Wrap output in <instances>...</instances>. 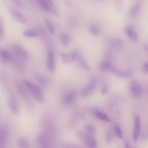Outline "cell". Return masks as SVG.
Wrapping results in <instances>:
<instances>
[{"mask_svg":"<svg viewBox=\"0 0 148 148\" xmlns=\"http://www.w3.org/2000/svg\"><path fill=\"white\" fill-rule=\"evenodd\" d=\"M24 84L36 101L40 103L45 101L44 94L42 90L38 86L28 80H24Z\"/></svg>","mask_w":148,"mask_h":148,"instance_id":"6da1fadb","label":"cell"},{"mask_svg":"<svg viewBox=\"0 0 148 148\" xmlns=\"http://www.w3.org/2000/svg\"><path fill=\"white\" fill-rule=\"evenodd\" d=\"M42 9L46 12H50L56 16L58 15V12L52 0H36Z\"/></svg>","mask_w":148,"mask_h":148,"instance_id":"7a4b0ae2","label":"cell"},{"mask_svg":"<svg viewBox=\"0 0 148 148\" xmlns=\"http://www.w3.org/2000/svg\"><path fill=\"white\" fill-rule=\"evenodd\" d=\"M13 51L14 56L24 61L29 60L30 58L28 52L19 44L16 43L13 46Z\"/></svg>","mask_w":148,"mask_h":148,"instance_id":"3957f363","label":"cell"},{"mask_svg":"<svg viewBox=\"0 0 148 148\" xmlns=\"http://www.w3.org/2000/svg\"><path fill=\"white\" fill-rule=\"evenodd\" d=\"M46 34L45 30L41 27L27 29L23 32V35L28 38H34L39 36H44Z\"/></svg>","mask_w":148,"mask_h":148,"instance_id":"277c9868","label":"cell"},{"mask_svg":"<svg viewBox=\"0 0 148 148\" xmlns=\"http://www.w3.org/2000/svg\"><path fill=\"white\" fill-rule=\"evenodd\" d=\"M142 6V0H136L128 11V17L130 18H133L138 16L141 10Z\"/></svg>","mask_w":148,"mask_h":148,"instance_id":"5b68a950","label":"cell"},{"mask_svg":"<svg viewBox=\"0 0 148 148\" xmlns=\"http://www.w3.org/2000/svg\"><path fill=\"white\" fill-rule=\"evenodd\" d=\"M8 106L10 112L14 114H18L19 112L18 105L16 98L13 94H10L8 97Z\"/></svg>","mask_w":148,"mask_h":148,"instance_id":"8992f818","label":"cell"},{"mask_svg":"<svg viewBox=\"0 0 148 148\" xmlns=\"http://www.w3.org/2000/svg\"><path fill=\"white\" fill-rule=\"evenodd\" d=\"M97 85V80L92 79L89 84L80 91V95L82 97H87L90 95L95 90Z\"/></svg>","mask_w":148,"mask_h":148,"instance_id":"52a82bcc","label":"cell"},{"mask_svg":"<svg viewBox=\"0 0 148 148\" xmlns=\"http://www.w3.org/2000/svg\"><path fill=\"white\" fill-rule=\"evenodd\" d=\"M9 12L12 16L17 21L21 24H25L27 22V18L26 16L24 14H23L22 13L17 10L16 9L13 8H10L9 9Z\"/></svg>","mask_w":148,"mask_h":148,"instance_id":"ba28073f","label":"cell"},{"mask_svg":"<svg viewBox=\"0 0 148 148\" xmlns=\"http://www.w3.org/2000/svg\"><path fill=\"white\" fill-rule=\"evenodd\" d=\"M47 67L49 71L53 72L55 69V57L53 50L50 49L47 52Z\"/></svg>","mask_w":148,"mask_h":148,"instance_id":"9c48e42d","label":"cell"},{"mask_svg":"<svg viewBox=\"0 0 148 148\" xmlns=\"http://www.w3.org/2000/svg\"><path fill=\"white\" fill-rule=\"evenodd\" d=\"M130 90L131 94L134 97H139L142 93V87L135 81L131 82L130 85Z\"/></svg>","mask_w":148,"mask_h":148,"instance_id":"30bf717a","label":"cell"},{"mask_svg":"<svg viewBox=\"0 0 148 148\" xmlns=\"http://www.w3.org/2000/svg\"><path fill=\"white\" fill-rule=\"evenodd\" d=\"M125 32L127 36L132 42H136L138 41V35L133 27L131 25H127L125 28Z\"/></svg>","mask_w":148,"mask_h":148,"instance_id":"8fae6325","label":"cell"},{"mask_svg":"<svg viewBox=\"0 0 148 148\" xmlns=\"http://www.w3.org/2000/svg\"><path fill=\"white\" fill-rule=\"evenodd\" d=\"M76 96V92L73 90L68 91L63 97L62 102L64 105H69L72 103L75 99Z\"/></svg>","mask_w":148,"mask_h":148,"instance_id":"7c38bea8","label":"cell"},{"mask_svg":"<svg viewBox=\"0 0 148 148\" xmlns=\"http://www.w3.org/2000/svg\"><path fill=\"white\" fill-rule=\"evenodd\" d=\"M78 51H73L71 53H61V57L62 58V61L65 63H68L73 61L76 59V57L77 55Z\"/></svg>","mask_w":148,"mask_h":148,"instance_id":"4fadbf2b","label":"cell"},{"mask_svg":"<svg viewBox=\"0 0 148 148\" xmlns=\"http://www.w3.org/2000/svg\"><path fill=\"white\" fill-rule=\"evenodd\" d=\"M140 128V120L139 116H136L134 120V128L133 132L134 140L136 142L139 138Z\"/></svg>","mask_w":148,"mask_h":148,"instance_id":"5bb4252c","label":"cell"},{"mask_svg":"<svg viewBox=\"0 0 148 148\" xmlns=\"http://www.w3.org/2000/svg\"><path fill=\"white\" fill-rule=\"evenodd\" d=\"M24 61V60L14 56V57H12V59L10 62L16 69H17L18 71H23L25 69L26 67Z\"/></svg>","mask_w":148,"mask_h":148,"instance_id":"9a60e30c","label":"cell"},{"mask_svg":"<svg viewBox=\"0 0 148 148\" xmlns=\"http://www.w3.org/2000/svg\"><path fill=\"white\" fill-rule=\"evenodd\" d=\"M82 140L84 142L85 144H86L88 146L90 147H97V142L94 139L93 136L90 135L87 133L83 136Z\"/></svg>","mask_w":148,"mask_h":148,"instance_id":"2e32d148","label":"cell"},{"mask_svg":"<svg viewBox=\"0 0 148 148\" xmlns=\"http://www.w3.org/2000/svg\"><path fill=\"white\" fill-rule=\"evenodd\" d=\"M13 56L6 50L0 48V60L3 62H10Z\"/></svg>","mask_w":148,"mask_h":148,"instance_id":"e0dca14e","label":"cell"},{"mask_svg":"<svg viewBox=\"0 0 148 148\" xmlns=\"http://www.w3.org/2000/svg\"><path fill=\"white\" fill-rule=\"evenodd\" d=\"M38 143L40 147H49V139L45 133H42L38 137Z\"/></svg>","mask_w":148,"mask_h":148,"instance_id":"ac0fdd59","label":"cell"},{"mask_svg":"<svg viewBox=\"0 0 148 148\" xmlns=\"http://www.w3.org/2000/svg\"><path fill=\"white\" fill-rule=\"evenodd\" d=\"M7 137V131L3 126H0V147H4Z\"/></svg>","mask_w":148,"mask_h":148,"instance_id":"d6986e66","label":"cell"},{"mask_svg":"<svg viewBox=\"0 0 148 148\" xmlns=\"http://www.w3.org/2000/svg\"><path fill=\"white\" fill-rule=\"evenodd\" d=\"M58 39L61 44L64 46H67L70 42V36L65 32H60L58 34Z\"/></svg>","mask_w":148,"mask_h":148,"instance_id":"ffe728a7","label":"cell"},{"mask_svg":"<svg viewBox=\"0 0 148 148\" xmlns=\"http://www.w3.org/2000/svg\"><path fill=\"white\" fill-rule=\"evenodd\" d=\"M16 89L17 90V91L19 92V94L25 99H28L29 98L28 96V92L27 91V90L25 89V88L23 86V85L22 84H21L20 83H17L16 85Z\"/></svg>","mask_w":148,"mask_h":148,"instance_id":"44dd1931","label":"cell"},{"mask_svg":"<svg viewBox=\"0 0 148 148\" xmlns=\"http://www.w3.org/2000/svg\"><path fill=\"white\" fill-rule=\"evenodd\" d=\"M94 114L95 116V117H97L98 119H100L102 121H110V119L108 117V116L105 114V113L98 110H94L92 111Z\"/></svg>","mask_w":148,"mask_h":148,"instance_id":"7402d4cb","label":"cell"},{"mask_svg":"<svg viewBox=\"0 0 148 148\" xmlns=\"http://www.w3.org/2000/svg\"><path fill=\"white\" fill-rule=\"evenodd\" d=\"M110 71L114 73V75L120 76V77H129L131 75V73L129 71H120L113 66Z\"/></svg>","mask_w":148,"mask_h":148,"instance_id":"603a6c76","label":"cell"},{"mask_svg":"<svg viewBox=\"0 0 148 148\" xmlns=\"http://www.w3.org/2000/svg\"><path fill=\"white\" fill-rule=\"evenodd\" d=\"M99 68L101 71H110L113 68V65L112 64V63L109 61H102L99 64Z\"/></svg>","mask_w":148,"mask_h":148,"instance_id":"cb8c5ba5","label":"cell"},{"mask_svg":"<svg viewBox=\"0 0 148 148\" xmlns=\"http://www.w3.org/2000/svg\"><path fill=\"white\" fill-rule=\"evenodd\" d=\"M76 60H77L79 64L85 69H87L88 70L90 69L89 68V66H88V63L87 62L86 59L78 52L77 53V57H76Z\"/></svg>","mask_w":148,"mask_h":148,"instance_id":"d4e9b609","label":"cell"},{"mask_svg":"<svg viewBox=\"0 0 148 148\" xmlns=\"http://www.w3.org/2000/svg\"><path fill=\"white\" fill-rule=\"evenodd\" d=\"M36 79L37 81L43 86L46 87L49 84V80L48 78L44 75L38 74L36 75Z\"/></svg>","mask_w":148,"mask_h":148,"instance_id":"484cf974","label":"cell"},{"mask_svg":"<svg viewBox=\"0 0 148 148\" xmlns=\"http://www.w3.org/2000/svg\"><path fill=\"white\" fill-rule=\"evenodd\" d=\"M45 25H46L47 30L49 31V32L51 34H53L55 32L56 29H55V27H54L53 23H52V21L50 20H49V18H45Z\"/></svg>","mask_w":148,"mask_h":148,"instance_id":"4316f807","label":"cell"},{"mask_svg":"<svg viewBox=\"0 0 148 148\" xmlns=\"http://www.w3.org/2000/svg\"><path fill=\"white\" fill-rule=\"evenodd\" d=\"M90 31L93 35H98L100 32V28L96 24H92L90 27Z\"/></svg>","mask_w":148,"mask_h":148,"instance_id":"83f0119b","label":"cell"},{"mask_svg":"<svg viewBox=\"0 0 148 148\" xmlns=\"http://www.w3.org/2000/svg\"><path fill=\"white\" fill-rule=\"evenodd\" d=\"M18 145L19 147L23 148H28L30 147L27 140L24 137H21L18 139Z\"/></svg>","mask_w":148,"mask_h":148,"instance_id":"f1b7e54d","label":"cell"},{"mask_svg":"<svg viewBox=\"0 0 148 148\" xmlns=\"http://www.w3.org/2000/svg\"><path fill=\"white\" fill-rule=\"evenodd\" d=\"M114 133L116 134V135H117V136L118 138H119L120 139H121L123 137V132L121 131V130L120 127L118 125H116L114 126Z\"/></svg>","mask_w":148,"mask_h":148,"instance_id":"f546056e","label":"cell"},{"mask_svg":"<svg viewBox=\"0 0 148 148\" xmlns=\"http://www.w3.org/2000/svg\"><path fill=\"white\" fill-rule=\"evenodd\" d=\"M86 130L87 133L90 135L93 136L95 134V128L92 125H87L86 126Z\"/></svg>","mask_w":148,"mask_h":148,"instance_id":"4dcf8cb0","label":"cell"},{"mask_svg":"<svg viewBox=\"0 0 148 148\" xmlns=\"http://www.w3.org/2000/svg\"><path fill=\"white\" fill-rule=\"evenodd\" d=\"M4 35V27L3 20L0 16V39H2Z\"/></svg>","mask_w":148,"mask_h":148,"instance_id":"1f68e13d","label":"cell"},{"mask_svg":"<svg viewBox=\"0 0 148 148\" xmlns=\"http://www.w3.org/2000/svg\"><path fill=\"white\" fill-rule=\"evenodd\" d=\"M122 40L119 39H112L110 41L111 44L114 47H117L118 46H121L122 44Z\"/></svg>","mask_w":148,"mask_h":148,"instance_id":"d6a6232c","label":"cell"},{"mask_svg":"<svg viewBox=\"0 0 148 148\" xmlns=\"http://www.w3.org/2000/svg\"><path fill=\"white\" fill-rule=\"evenodd\" d=\"M12 2H13L16 6L19 7L23 6V2L21 0H11Z\"/></svg>","mask_w":148,"mask_h":148,"instance_id":"836d02e7","label":"cell"},{"mask_svg":"<svg viewBox=\"0 0 148 148\" xmlns=\"http://www.w3.org/2000/svg\"><path fill=\"white\" fill-rule=\"evenodd\" d=\"M112 139V134L110 132H108V134L106 135V140L107 142H109Z\"/></svg>","mask_w":148,"mask_h":148,"instance_id":"e575fe53","label":"cell"},{"mask_svg":"<svg viewBox=\"0 0 148 148\" xmlns=\"http://www.w3.org/2000/svg\"><path fill=\"white\" fill-rule=\"evenodd\" d=\"M143 70L145 73L148 74V61L145 62L143 67Z\"/></svg>","mask_w":148,"mask_h":148,"instance_id":"d590c367","label":"cell"},{"mask_svg":"<svg viewBox=\"0 0 148 148\" xmlns=\"http://www.w3.org/2000/svg\"><path fill=\"white\" fill-rule=\"evenodd\" d=\"M108 86H107L106 85H104V86L102 87V91H101L102 94H106V93L108 92Z\"/></svg>","mask_w":148,"mask_h":148,"instance_id":"8d00e7d4","label":"cell"},{"mask_svg":"<svg viewBox=\"0 0 148 148\" xmlns=\"http://www.w3.org/2000/svg\"><path fill=\"white\" fill-rule=\"evenodd\" d=\"M125 147H130V146L127 142H125Z\"/></svg>","mask_w":148,"mask_h":148,"instance_id":"74e56055","label":"cell"}]
</instances>
